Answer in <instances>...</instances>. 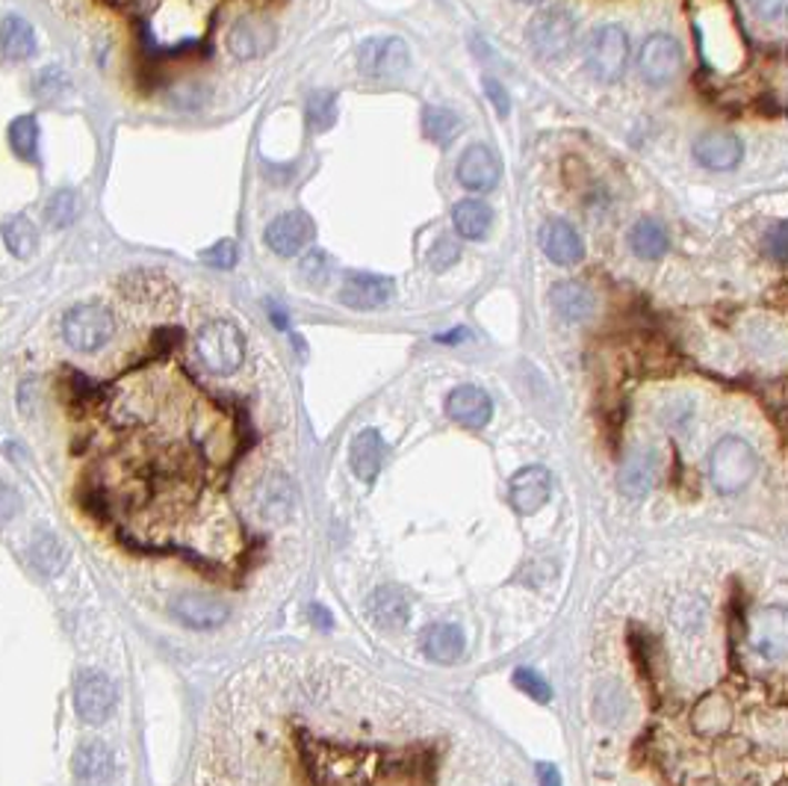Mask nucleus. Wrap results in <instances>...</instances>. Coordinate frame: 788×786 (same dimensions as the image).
Masks as SVG:
<instances>
[{"mask_svg": "<svg viewBox=\"0 0 788 786\" xmlns=\"http://www.w3.org/2000/svg\"><path fill=\"white\" fill-rule=\"evenodd\" d=\"M467 337H470V331H467V328H456V331L438 335L434 340H438V344H461V340H467Z\"/></svg>", "mask_w": 788, "mask_h": 786, "instance_id": "49530a36", "label": "nucleus"}, {"mask_svg": "<svg viewBox=\"0 0 788 786\" xmlns=\"http://www.w3.org/2000/svg\"><path fill=\"white\" fill-rule=\"evenodd\" d=\"M202 261L216 266V269H231V266L237 264V243H234V239H222V243H216L213 248L202 252Z\"/></svg>", "mask_w": 788, "mask_h": 786, "instance_id": "a19ab883", "label": "nucleus"}, {"mask_svg": "<svg viewBox=\"0 0 788 786\" xmlns=\"http://www.w3.org/2000/svg\"><path fill=\"white\" fill-rule=\"evenodd\" d=\"M310 615H314L316 624H319V627H323V630H331V615H328V612H325L323 606H310Z\"/></svg>", "mask_w": 788, "mask_h": 786, "instance_id": "de8ad7c7", "label": "nucleus"}, {"mask_svg": "<svg viewBox=\"0 0 788 786\" xmlns=\"http://www.w3.org/2000/svg\"><path fill=\"white\" fill-rule=\"evenodd\" d=\"M671 246L667 228L658 220H638L630 231V248L641 261H658Z\"/></svg>", "mask_w": 788, "mask_h": 786, "instance_id": "cd10ccee", "label": "nucleus"}, {"mask_svg": "<svg viewBox=\"0 0 788 786\" xmlns=\"http://www.w3.org/2000/svg\"><path fill=\"white\" fill-rule=\"evenodd\" d=\"M30 559H33V565L39 568L44 576H57L62 568H65V562H69V553H65V548H62V541L57 539V535L39 532L33 548H30Z\"/></svg>", "mask_w": 788, "mask_h": 786, "instance_id": "c85d7f7f", "label": "nucleus"}, {"mask_svg": "<svg viewBox=\"0 0 788 786\" xmlns=\"http://www.w3.org/2000/svg\"><path fill=\"white\" fill-rule=\"evenodd\" d=\"M456 175L458 184L470 190V193H491L493 186L500 184V157H497L488 145L475 142V145H470V149L461 154Z\"/></svg>", "mask_w": 788, "mask_h": 786, "instance_id": "9b49d317", "label": "nucleus"}, {"mask_svg": "<svg viewBox=\"0 0 788 786\" xmlns=\"http://www.w3.org/2000/svg\"><path fill=\"white\" fill-rule=\"evenodd\" d=\"M511 681H514V686H518L523 695H529V698L538 701V704H550L552 701V686L538 668H518Z\"/></svg>", "mask_w": 788, "mask_h": 786, "instance_id": "c9c22d12", "label": "nucleus"}, {"mask_svg": "<svg viewBox=\"0 0 788 786\" xmlns=\"http://www.w3.org/2000/svg\"><path fill=\"white\" fill-rule=\"evenodd\" d=\"M305 115L310 131L325 133L337 122V92H328V89H319L314 95H307L305 104Z\"/></svg>", "mask_w": 788, "mask_h": 786, "instance_id": "72a5a7b5", "label": "nucleus"}, {"mask_svg": "<svg viewBox=\"0 0 788 786\" xmlns=\"http://www.w3.org/2000/svg\"><path fill=\"white\" fill-rule=\"evenodd\" d=\"M756 470H759V456L745 438L727 435L712 447L709 477L712 486L718 488L720 494H736V491L750 486Z\"/></svg>", "mask_w": 788, "mask_h": 786, "instance_id": "f257e3e1", "label": "nucleus"}, {"mask_svg": "<svg viewBox=\"0 0 788 786\" xmlns=\"http://www.w3.org/2000/svg\"><path fill=\"white\" fill-rule=\"evenodd\" d=\"M115 701V683L106 674L95 672V668H83L74 681V710L86 725H104L106 718L113 716Z\"/></svg>", "mask_w": 788, "mask_h": 786, "instance_id": "423d86ee", "label": "nucleus"}, {"mask_svg": "<svg viewBox=\"0 0 788 786\" xmlns=\"http://www.w3.org/2000/svg\"><path fill=\"white\" fill-rule=\"evenodd\" d=\"M552 497V473L541 465L518 470L509 482V503L518 514H538Z\"/></svg>", "mask_w": 788, "mask_h": 786, "instance_id": "9d476101", "label": "nucleus"}, {"mask_svg": "<svg viewBox=\"0 0 788 786\" xmlns=\"http://www.w3.org/2000/svg\"><path fill=\"white\" fill-rule=\"evenodd\" d=\"M765 252L777 264H788V220L774 222L771 228L765 231Z\"/></svg>", "mask_w": 788, "mask_h": 786, "instance_id": "ea45409f", "label": "nucleus"}, {"mask_svg": "<svg viewBox=\"0 0 788 786\" xmlns=\"http://www.w3.org/2000/svg\"><path fill=\"white\" fill-rule=\"evenodd\" d=\"M369 615L378 627L399 630L411 619V601L399 585H381L369 598Z\"/></svg>", "mask_w": 788, "mask_h": 786, "instance_id": "5701e85b", "label": "nucleus"}, {"mask_svg": "<svg viewBox=\"0 0 788 786\" xmlns=\"http://www.w3.org/2000/svg\"><path fill=\"white\" fill-rule=\"evenodd\" d=\"M385 438L378 429H364V432L355 435L351 441V470L360 482H376L378 473H381V465H385Z\"/></svg>", "mask_w": 788, "mask_h": 786, "instance_id": "4be33fe9", "label": "nucleus"}, {"mask_svg": "<svg viewBox=\"0 0 788 786\" xmlns=\"http://www.w3.org/2000/svg\"><path fill=\"white\" fill-rule=\"evenodd\" d=\"M260 512L269 518V521H284L293 506V488H289L287 479L272 477L266 479L260 486Z\"/></svg>", "mask_w": 788, "mask_h": 786, "instance_id": "7c9ffc66", "label": "nucleus"}, {"mask_svg": "<svg viewBox=\"0 0 788 786\" xmlns=\"http://www.w3.org/2000/svg\"><path fill=\"white\" fill-rule=\"evenodd\" d=\"M447 415L464 429H484L493 417V399L475 385H461L447 397Z\"/></svg>", "mask_w": 788, "mask_h": 786, "instance_id": "dca6fc26", "label": "nucleus"}, {"mask_svg": "<svg viewBox=\"0 0 788 786\" xmlns=\"http://www.w3.org/2000/svg\"><path fill=\"white\" fill-rule=\"evenodd\" d=\"M74 216H78V195L71 193V190L53 193V198L44 207V220L51 222L53 228H65V225H71Z\"/></svg>", "mask_w": 788, "mask_h": 786, "instance_id": "f704fd0d", "label": "nucleus"}, {"mask_svg": "<svg viewBox=\"0 0 788 786\" xmlns=\"http://www.w3.org/2000/svg\"><path fill=\"white\" fill-rule=\"evenodd\" d=\"M759 21H788V0H747Z\"/></svg>", "mask_w": 788, "mask_h": 786, "instance_id": "79ce46f5", "label": "nucleus"}, {"mask_svg": "<svg viewBox=\"0 0 788 786\" xmlns=\"http://www.w3.org/2000/svg\"><path fill=\"white\" fill-rule=\"evenodd\" d=\"M422 651H426L431 663H458L467 651L464 630L452 624V621H438V624H431V627L422 633Z\"/></svg>", "mask_w": 788, "mask_h": 786, "instance_id": "6ab92c4d", "label": "nucleus"}, {"mask_svg": "<svg viewBox=\"0 0 788 786\" xmlns=\"http://www.w3.org/2000/svg\"><path fill=\"white\" fill-rule=\"evenodd\" d=\"M408 62L411 53L399 35H372L358 48V69L367 78H399Z\"/></svg>", "mask_w": 788, "mask_h": 786, "instance_id": "6e6552de", "label": "nucleus"}, {"mask_svg": "<svg viewBox=\"0 0 788 786\" xmlns=\"http://www.w3.org/2000/svg\"><path fill=\"white\" fill-rule=\"evenodd\" d=\"M74 775L86 784H98V780H110L115 772V757L101 739H83L74 752Z\"/></svg>", "mask_w": 788, "mask_h": 786, "instance_id": "b1692460", "label": "nucleus"}, {"mask_svg": "<svg viewBox=\"0 0 788 786\" xmlns=\"http://www.w3.org/2000/svg\"><path fill=\"white\" fill-rule=\"evenodd\" d=\"M310 237H314V222H310V216L298 211L280 213L266 228V246L280 257L298 255L310 243Z\"/></svg>", "mask_w": 788, "mask_h": 786, "instance_id": "4468645a", "label": "nucleus"}, {"mask_svg": "<svg viewBox=\"0 0 788 786\" xmlns=\"http://www.w3.org/2000/svg\"><path fill=\"white\" fill-rule=\"evenodd\" d=\"M482 86H484V92H488V101L493 104L497 115H500V119H509L511 98H509V92H505V86H502L497 78H484Z\"/></svg>", "mask_w": 788, "mask_h": 786, "instance_id": "37998d69", "label": "nucleus"}, {"mask_svg": "<svg viewBox=\"0 0 788 786\" xmlns=\"http://www.w3.org/2000/svg\"><path fill=\"white\" fill-rule=\"evenodd\" d=\"M741 157H745V145L729 131H709L694 142V160L709 172H733Z\"/></svg>", "mask_w": 788, "mask_h": 786, "instance_id": "f8f14e48", "label": "nucleus"}, {"mask_svg": "<svg viewBox=\"0 0 788 786\" xmlns=\"http://www.w3.org/2000/svg\"><path fill=\"white\" fill-rule=\"evenodd\" d=\"M393 290H396L393 278H387V275L351 273L349 278H346V284H342L340 302L346 305V308L376 310L390 302Z\"/></svg>", "mask_w": 788, "mask_h": 786, "instance_id": "2eb2a0df", "label": "nucleus"}, {"mask_svg": "<svg viewBox=\"0 0 788 786\" xmlns=\"http://www.w3.org/2000/svg\"><path fill=\"white\" fill-rule=\"evenodd\" d=\"M243 335L231 319H211L195 335V355L213 376H234L243 364Z\"/></svg>", "mask_w": 788, "mask_h": 786, "instance_id": "f03ea898", "label": "nucleus"}, {"mask_svg": "<svg viewBox=\"0 0 788 786\" xmlns=\"http://www.w3.org/2000/svg\"><path fill=\"white\" fill-rule=\"evenodd\" d=\"M172 612H175L177 621H184L186 627L193 630L219 627L231 619L228 603L216 601V598H202V594H186V598L175 601Z\"/></svg>", "mask_w": 788, "mask_h": 786, "instance_id": "aec40b11", "label": "nucleus"}, {"mask_svg": "<svg viewBox=\"0 0 788 786\" xmlns=\"http://www.w3.org/2000/svg\"><path fill=\"white\" fill-rule=\"evenodd\" d=\"M552 310L567 323H582L594 314V293L579 282H559L550 290Z\"/></svg>", "mask_w": 788, "mask_h": 786, "instance_id": "393cba45", "label": "nucleus"}, {"mask_svg": "<svg viewBox=\"0 0 788 786\" xmlns=\"http://www.w3.org/2000/svg\"><path fill=\"white\" fill-rule=\"evenodd\" d=\"M747 642L756 654L780 663L788 656V610L786 606H765L754 615L750 630H747Z\"/></svg>", "mask_w": 788, "mask_h": 786, "instance_id": "1a4fd4ad", "label": "nucleus"}, {"mask_svg": "<svg viewBox=\"0 0 788 786\" xmlns=\"http://www.w3.org/2000/svg\"><path fill=\"white\" fill-rule=\"evenodd\" d=\"M585 65L600 83H617L630 65V35L621 24H600L585 42Z\"/></svg>", "mask_w": 788, "mask_h": 786, "instance_id": "7ed1b4c3", "label": "nucleus"}, {"mask_svg": "<svg viewBox=\"0 0 788 786\" xmlns=\"http://www.w3.org/2000/svg\"><path fill=\"white\" fill-rule=\"evenodd\" d=\"M331 273L334 264L325 252H310V255L305 257V264H301V275H305V282L310 284V287H325V284L331 282Z\"/></svg>", "mask_w": 788, "mask_h": 786, "instance_id": "e433bc0d", "label": "nucleus"}, {"mask_svg": "<svg viewBox=\"0 0 788 786\" xmlns=\"http://www.w3.org/2000/svg\"><path fill=\"white\" fill-rule=\"evenodd\" d=\"M39 48L35 42V30L27 24L21 16H9L3 18L0 24V53L7 57L9 62H24L30 60Z\"/></svg>", "mask_w": 788, "mask_h": 786, "instance_id": "a878e982", "label": "nucleus"}, {"mask_svg": "<svg viewBox=\"0 0 788 786\" xmlns=\"http://www.w3.org/2000/svg\"><path fill=\"white\" fill-rule=\"evenodd\" d=\"M658 479V456L653 450H635L621 468V491L626 497H647Z\"/></svg>", "mask_w": 788, "mask_h": 786, "instance_id": "412c9836", "label": "nucleus"}, {"mask_svg": "<svg viewBox=\"0 0 788 786\" xmlns=\"http://www.w3.org/2000/svg\"><path fill=\"white\" fill-rule=\"evenodd\" d=\"M62 335L69 340L71 349L78 353H98L115 337V317L104 305H74L62 319Z\"/></svg>", "mask_w": 788, "mask_h": 786, "instance_id": "20e7f679", "label": "nucleus"}, {"mask_svg": "<svg viewBox=\"0 0 788 786\" xmlns=\"http://www.w3.org/2000/svg\"><path fill=\"white\" fill-rule=\"evenodd\" d=\"M538 778H541V784H559L561 775L552 763H538Z\"/></svg>", "mask_w": 788, "mask_h": 786, "instance_id": "a18cd8bd", "label": "nucleus"}, {"mask_svg": "<svg viewBox=\"0 0 788 786\" xmlns=\"http://www.w3.org/2000/svg\"><path fill=\"white\" fill-rule=\"evenodd\" d=\"M541 248L552 264L573 266L585 257V246L579 231L564 220H552L541 228Z\"/></svg>", "mask_w": 788, "mask_h": 786, "instance_id": "a211bd4d", "label": "nucleus"}, {"mask_svg": "<svg viewBox=\"0 0 788 786\" xmlns=\"http://www.w3.org/2000/svg\"><path fill=\"white\" fill-rule=\"evenodd\" d=\"M18 509H21V497H18V491L0 482V527L12 521V518L18 514Z\"/></svg>", "mask_w": 788, "mask_h": 786, "instance_id": "c03bdc74", "label": "nucleus"}, {"mask_svg": "<svg viewBox=\"0 0 788 786\" xmlns=\"http://www.w3.org/2000/svg\"><path fill=\"white\" fill-rule=\"evenodd\" d=\"M520 3H541V0H520Z\"/></svg>", "mask_w": 788, "mask_h": 786, "instance_id": "09e8293b", "label": "nucleus"}, {"mask_svg": "<svg viewBox=\"0 0 788 786\" xmlns=\"http://www.w3.org/2000/svg\"><path fill=\"white\" fill-rule=\"evenodd\" d=\"M461 131V119L447 106H426L422 110V133L438 145H449Z\"/></svg>", "mask_w": 788, "mask_h": 786, "instance_id": "c756f323", "label": "nucleus"}, {"mask_svg": "<svg viewBox=\"0 0 788 786\" xmlns=\"http://www.w3.org/2000/svg\"><path fill=\"white\" fill-rule=\"evenodd\" d=\"M733 727V701L720 692H706L692 710V731L703 739H718Z\"/></svg>", "mask_w": 788, "mask_h": 786, "instance_id": "f3484780", "label": "nucleus"}, {"mask_svg": "<svg viewBox=\"0 0 788 786\" xmlns=\"http://www.w3.org/2000/svg\"><path fill=\"white\" fill-rule=\"evenodd\" d=\"M3 243L9 246V252L16 257H30L39 246V231L27 216H12L3 225Z\"/></svg>", "mask_w": 788, "mask_h": 786, "instance_id": "473e14b6", "label": "nucleus"}, {"mask_svg": "<svg viewBox=\"0 0 788 786\" xmlns=\"http://www.w3.org/2000/svg\"><path fill=\"white\" fill-rule=\"evenodd\" d=\"M9 145L27 163L39 160V122H35V115H18L16 122L9 124Z\"/></svg>", "mask_w": 788, "mask_h": 786, "instance_id": "2f4dec72", "label": "nucleus"}, {"mask_svg": "<svg viewBox=\"0 0 788 786\" xmlns=\"http://www.w3.org/2000/svg\"><path fill=\"white\" fill-rule=\"evenodd\" d=\"M275 39H278V33H275V24L269 18L246 16L231 27L228 48L237 60H257V57L272 51Z\"/></svg>", "mask_w": 788, "mask_h": 786, "instance_id": "ddd939ff", "label": "nucleus"}, {"mask_svg": "<svg viewBox=\"0 0 788 786\" xmlns=\"http://www.w3.org/2000/svg\"><path fill=\"white\" fill-rule=\"evenodd\" d=\"M69 86H71L69 78H65V71H62L60 65L42 69L33 80V89H35V95H39V98H60Z\"/></svg>", "mask_w": 788, "mask_h": 786, "instance_id": "4c0bfd02", "label": "nucleus"}, {"mask_svg": "<svg viewBox=\"0 0 788 786\" xmlns=\"http://www.w3.org/2000/svg\"><path fill=\"white\" fill-rule=\"evenodd\" d=\"M458 257H461V246H458L456 239L440 237L429 252V266L434 273H447L449 266L458 264Z\"/></svg>", "mask_w": 788, "mask_h": 786, "instance_id": "58836bf2", "label": "nucleus"}, {"mask_svg": "<svg viewBox=\"0 0 788 786\" xmlns=\"http://www.w3.org/2000/svg\"><path fill=\"white\" fill-rule=\"evenodd\" d=\"M683 48L667 33H653L638 51V71L649 86H665L683 71Z\"/></svg>", "mask_w": 788, "mask_h": 786, "instance_id": "0eeeda50", "label": "nucleus"}, {"mask_svg": "<svg viewBox=\"0 0 788 786\" xmlns=\"http://www.w3.org/2000/svg\"><path fill=\"white\" fill-rule=\"evenodd\" d=\"M573 39H576V18L570 16L567 9H541L529 21V44H532L541 60L567 57L570 48H573Z\"/></svg>", "mask_w": 788, "mask_h": 786, "instance_id": "39448f33", "label": "nucleus"}, {"mask_svg": "<svg viewBox=\"0 0 788 786\" xmlns=\"http://www.w3.org/2000/svg\"><path fill=\"white\" fill-rule=\"evenodd\" d=\"M452 222H456L458 237L484 239L493 225L491 204L482 202V198H464V202L456 204V211H452Z\"/></svg>", "mask_w": 788, "mask_h": 786, "instance_id": "bb28decb", "label": "nucleus"}]
</instances>
